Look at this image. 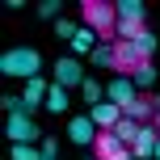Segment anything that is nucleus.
<instances>
[{"label": "nucleus", "instance_id": "obj_11", "mask_svg": "<svg viewBox=\"0 0 160 160\" xmlns=\"http://www.w3.org/2000/svg\"><path fill=\"white\" fill-rule=\"evenodd\" d=\"M88 118H93V127H101V131H110L114 122L122 118V110L114 101H101V105H93V114H88Z\"/></svg>", "mask_w": 160, "mask_h": 160}, {"label": "nucleus", "instance_id": "obj_24", "mask_svg": "<svg viewBox=\"0 0 160 160\" xmlns=\"http://www.w3.org/2000/svg\"><path fill=\"white\" fill-rule=\"evenodd\" d=\"M156 110H160V97H156Z\"/></svg>", "mask_w": 160, "mask_h": 160}, {"label": "nucleus", "instance_id": "obj_14", "mask_svg": "<svg viewBox=\"0 0 160 160\" xmlns=\"http://www.w3.org/2000/svg\"><path fill=\"white\" fill-rule=\"evenodd\" d=\"M80 93H84V101H88V110H93V105H101V101H105V88L97 84L93 76H84V84H80Z\"/></svg>", "mask_w": 160, "mask_h": 160}, {"label": "nucleus", "instance_id": "obj_6", "mask_svg": "<svg viewBox=\"0 0 160 160\" xmlns=\"http://www.w3.org/2000/svg\"><path fill=\"white\" fill-rule=\"evenodd\" d=\"M8 139L13 143H38L42 131H38V122L30 114H8Z\"/></svg>", "mask_w": 160, "mask_h": 160}, {"label": "nucleus", "instance_id": "obj_5", "mask_svg": "<svg viewBox=\"0 0 160 160\" xmlns=\"http://www.w3.org/2000/svg\"><path fill=\"white\" fill-rule=\"evenodd\" d=\"M93 156H97V160H135V156H131V148L122 143V139L114 135V131H97Z\"/></svg>", "mask_w": 160, "mask_h": 160}, {"label": "nucleus", "instance_id": "obj_3", "mask_svg": "<svg viewBox=\"0 0 160 160\" xmlns=\"http://www.w3.org/2000/svg\"><path fill=\"white\" fill-rule=\"evenodd\" d=\"M118 25H114V38L118 42H135L143 34V4L139 0H118Z\"/></svg>", "mask_w": 160, "mask_h": 160}, {"label": "nucleus", "instance_id": "obj_8", "mask_svg": "<svg viewBox=\"0 0 160 160\" xmlns=\"http://www.w3.org/2000/svg\"><path fill=\"white\" fill-rule=\"evenodd\" d=\"M55 84H63V88H80V84H84V68H80L76 55L55 59Z\"/></svg>", "mask_w": 160, "mask_h": 160}, {"label": "nucleus", "instance_id": "obj_16", "mask_svg": "<svg viewBox=\"0 0 160 160\" xmlns=\"http://www.w3.org/2000/svg\"><path fill=\"white\" fill-rule=\"evenodd\" d=\"M88 59H93V68H114V42H97Z\"/></svg>", "mask_w": 160, "mask_h": 160}, {"label": "nucleus", "instance_id": "obj_13", "mask_svg": "<svg viewBox=\"0 0 160 160\" xmlns=\"http://www.w3.org/2000/svg\"><path fill=\"white\" fill-rule=\"evenodd\" d=\"M68 47H72L76 59H80V55H93V47H97V42H93V30H88V25H80V34L68 42Z\"/></svg>", "mask_w": 160, "mask_h": 160}, {"label": "nucleus", "instance_id": "obj_23", "mask_svg": "<svg viewBox=\"0 0 160 160\" xmlns=\"http://www.w3.org/2000/svg\"><path fill=\"white\" fill-rule=\"evenodd\" d=\"M152 156H156V160H160V135H156V152H152Z\"/></svg>", "mask_w": 160, "mask_h": 160}, {"label": "nucleus", "instance_id": "obj_4", "mask_svg": "<svg viewBox=\"0 0 160 160\" xmlns=\"http://www.w3.org/2000/svg\"><path fill=\"white\" fill-rule=\"evenodd\" d=\"M84 21L93 34H101V38H114V25H118V8L110 4V0H88L84 4Z\"/></svg>", "mask_w": 160, "mask_h": 160}, {"label": "nucleus", "instance_id": "obj_15", "mask_svg": "<svg viewBox=\"0 0 160 160\" xmlns=\"http://www.w3.org/2000/svg\"><path fill=\"white\" fill-rule=\"evenodd\" d=\"M47 110H55V114L68 110V88H63V84H51V88H47Z\"/></svg>", "mask_w": 160, "mask_h": 160}, {"label": "nucleus", "instance_id": "obj_2", "mask_svg": "<svg viewBox=\"0 0 160 160\" xmlns=\"http://www.w3.org/2000/svg\"><path fill=\"white\" fill-rule=\"evenodd\" d=\"M38 68H42V55H38L34 47H13V51L0 55V72H4V76L34 80V76H38Z\"/></svg>", "mask_w": 160, "mask_h": 160}, {"label": "nucleus", "instance_id": "obj_10", "mask_svg": "<svg viewBox=\"0 0 160 160\" xmlns=\"http://www.w3.org/2000/svg\"><path fill=\"white\" fill-rule=\"evenodd\" d=\"M156 135H160V131L152 127V122H143V131H139V139L131 143V156H135V160H148V156L156 152Z\"/></svg>", "mask_w": 160, "mask_h": 160}, {"label": "nucleus", "instance_id": "obj_9", "mask_svg": "<svg viewBox=\"0 0 160 160\" xmlns=\"http://www.w3.org/2000/svg\"><path fill=\"white\" fill-rule=\"evenodd\" d=\"M68 139L80 148H88V143H97V127H93V118H72L68 122Z\"/></svg>", "mask_w": 160, "mask_h": 160}, {"label": "nucleus", "instance_id": "obj_18", "mask_svg": "<svg viewBox=\"0 0 160 160\" xmlns=\"http://www.w3.org/2000/svg\"><path fill=\"white\" fill-rule=\"evenodd\" d=\"M13 160H42V148H34V143H13Z\"/></svg>", "mask_w": 160, "mask_h": 160}, {"label": "nucleus", "instance_id": "obj_17", "mask_svg": "<svg viewBox=\"0 0 160 160\" xmlns=\"http://www.w3.org/2000/svg\"><path fill=\"white\" fill-rule=\"evenodd\" d=\"M131 80H135V88H152V84H156V68H152V63L135 68V72H131Z\"/></svg>", "mask_w": 160, "mask_h": 160}, {"label": "nucleus", "instance_id": "obj_1", "mask_svg": "<svg viewBox=\"0 0 160 160\" xmlns=\"http://www.w3.org/2000/svg\"><path fill=\"white\" fill-rule=\"evenodd\" d=\"M152 55H156V38H152L148 30L139 34L135 42H114V68H118L122 76H131L135 68H143Z\"/></svg>", "mask_w": 160, "mask_h": 160}, {"label": "nucleus", "instance_id": "obj_19", "mask_svg": "<svg viewBox=\"0 0 160 160\" xmlns=\"http://www.w3.org/2000/svg\"><path fill=\"white\" fill-rule=\"evenodd\" d=\"M55 34H59V38H63V42H72L76 34H80V25H76V21H63V17H59V25H55Z\"/></svg>", "mask_w": 160, "mask_h": 160}, {"label": "nucleus", "instance_id": "obj_22", "mask_svg": "<svg viewBox=\"0 0 160 160\" xmlns=\"http://www.w3.org/2000/svg\"><path fill=\"white\" fill-rule=\"evenodd\" d=\"M152 127H156V131H160V110H156V118H152Z\"/></svg>", "mask_w": 160, "mask_h": 160}, {"label": "nucleus", "instance_id": "obj_25", "mask_svg": "<svg viewBox=\"0 0 160 160\" xmlns=\"http://www.w3.org/2000/svg\"><path fill=\"white\" fill-rule=\"evenodd\" d=\"M84 160H97V156H84Z\"/></svg>", "mask_w": 160, "mask_h": 160}, {"label": "nucleus", "instance_id": "obj_20", "mask_svg": "<svg viewBox=\"0 0 160 160\" xmlns=\"http://www.w3.org/2000/svg\"><path fill=\"white\" fill-rule=\"evenodd\" d=\"M38 17H42V21H55V17H59V0H42V4H38Z\"/></svg>", "mask_w": 160, "mask_h": 160}, {"label": "nucleus", "instance_id": "obj_7", "mask_svg": "<svg viewBox=\"0 0 160 160\" xmlns=\"http://www.w3.org/2000/svg\"><path fill=\"white\" fill-rule=\"evenodd\" d=\"M105 101H114L118 110H131V105L139 101V88H135V80H131V76H118L110 88H105Z\"/></svg>", "mask_w": 160, "mask_h": 160}, {"label": "nucleus", "instance_id": "obj_21", "mask_svg": "<svg viewBox=\"0 0 160 160\" xmlns=\"http://www.w3.org/2000/svg\"><path fill=\"white\" fill-rule=\"evenodd\" d=\"M38 148H42V160H55V152H59V148H55V139H42Z\"/></svg>", "mask_w": 160, "mask_h": 160}, {"label": "nucleus", "instance_id": "obj_12", "mask_svg": "<svg viewBox=\"0 0 160 160\" xmlns=\"http://www.w3.org/2000/svg\"><path fill=\"white\" fill-rule=\"evenodd\" d=\"M110 131H114V135H118V139H122V143H127V148H131V143H135V139H139V131H143V122H135V118H127V114H122V118H118V122H114V127H110Z\"/></svg>", "mask_w": 160, "mask_h": 160}]
</instances>
